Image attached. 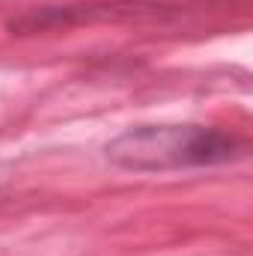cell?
<instances>
[{
  "label": "cell",
  "instance_id": "7a4b0ae2",
  "mask_svg": "<svg viewBox=\"0 0 253 256\" xmlns=\"http://www.w3.org/2000/svg\"><path fill=\"white\" fill-rule=\"evenodd\" d=\"M182 6L158 3V0H110V3H80V6H36L9 21L12 33H45L74 24H96V21H131V18H164L179 15Z\"/></svg>",
  "mask_w": 253,
  "mask_h": 256
},
{
  "label": "cell",
  "instance_id": "6da1fadb",
  "mask_svg": "<svg viewBox=\"0 0 253 256\" xmlns=\"http://www.w3.org/2000/svg\"><path fill=\"white\" fill-rule=\"evenodd\" d=\"M108 161L134 173L220 167L244 158L248 143L214 126H137L108 143Z\"/></svg>",
  "mask_w": 253,
  "mask_h": 256
}]
</instances>
